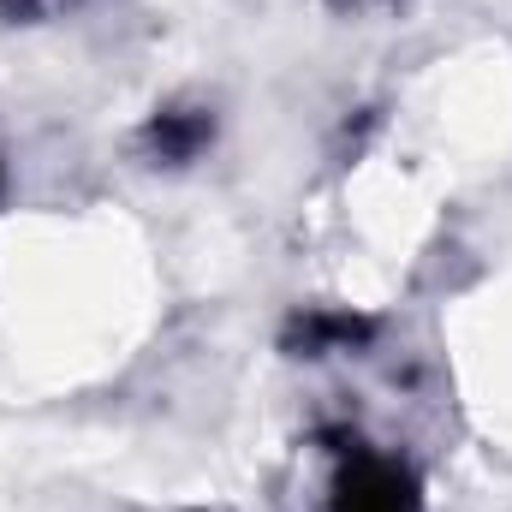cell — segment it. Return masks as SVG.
Listing matches in <instances>:
<instances>
[{"label":"cell","mask_w":512,"mask_h":512,"mask_svg":"<svg viewBox=\"0 0 512 512\" xmlns=\"http://www.w3.org/2000/svg\"><path fill=\"white\" fill-rule=\"evenodd\" d=\"M322 512H423V489L405 459L370 441H340Z\"/></svg>","instance_id":"6da1fadb"},{"label":"cell","mask_w":512,"mask_h":512,"mask_svg":"<svg viewBox=\"0 0 512 512\" xmlns=\"http://www.w3.org/2000/svg\"><path fill=\"white\" fill-rule=\"evenodd\" d=\"M209 137H215V114H203V108H155V120L143 126V149H149L155 167H185V161H197L209 149Z\"/></svg>","instance_id":"7a4b0ae2"},{"label":"cell","mask_w":512,"mask_h":512,"mask_svg":"<svg viewBox=\"0 0 512 512\" xmlns=\"http://www.w3.org/2000/svg\"><path fill=\"white\" fill-rule=\"evenodd\" d=\"M358 334H370V328L352 322V316H310V322H304V346H310V358H322V352H334V346H352Z\"/></svg>","instance_id":"3957f363"},{"label":"cell","mask_w":512,"mask_h":512,"mask_svg":"<svg viewBox=\"0 0 512 512\" xmlns=\"http://www.w3.org/2000/svg\"><path fill=\"white\" fill-rule=\"evenodd\" d=\"M78 0H0V18L12 24H36V18H54V12H72Z\"/></svg>","instance_id":"277c9868"},{"label":"cell","mask_w":512,"mask_h":512,"mask_svg":"<svg viewBox=\"0 0 512 512\" xmlns=\"http://www.w3.org/2000/svg\"><path fill=\"white\" fill-rule=\"evenodd\" d=\"M346 6H376V0H346Z\"/></svg>","instance_id":"5b68a950"}]
</instances>
